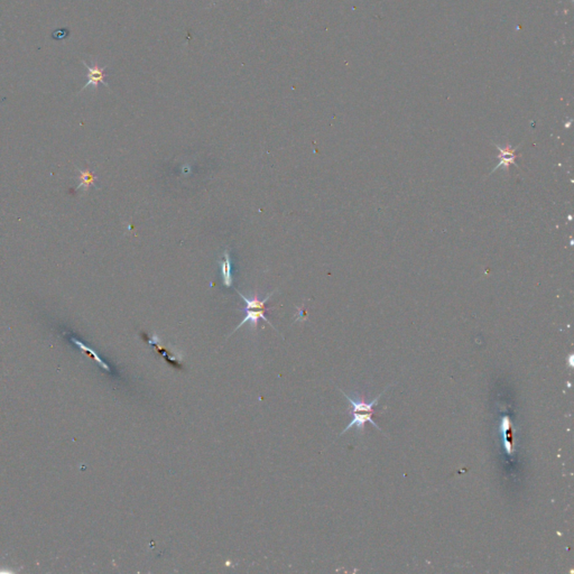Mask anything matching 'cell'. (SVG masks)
<instances>
[{"label": "cell", "mask_w": 574, "mask_h": 574, "mask_svg": "<svg viewBox=\"0 0 574 574\" xmlns=\"http://www.w3.org/2000/svg\"><path fill=\"white\" fill-rule=\"evenodd\" d=\"M236 292L238 293V295H239L241 298H243L244 302H245L246 306L243 308V311L245 312L246 315H245V319H244L243 321H241V323L238 324V326H237V328L234 330V332H232V333H235V332H236L237 330L240 329L241 326H243L244 324L247 323V322H249V323L251 324V326H253V328H256V326L258 325L259 320L265 321V322H266V323H268L270 326H272V328H274V325H273L272 323H270L269 320L266 317V314H265V313H266V311L269 310V308H267L265 305H266V303L268 302L269 298L274 295L275 292H272V293L267 294L266 297H265L264 300H259V296H258L257 293L254 294L253 298H248V297H246L245 295H243V294H241V292H239L238 289H236ZM274 329H275V328H274ZM275 330H276V329H275ZM276 331H277V330H276Z\"/></svg>", "instance_id": "cell-1"}, {"label": "cell", "mask_w": 574, "mask_h": 574, "mask_svg": "<svg viewBox=\"0 0 574 574\" xmlns=\"http://www.w3.org/2000/svg\"><path fill=\"white\" fill-rule=\"evenodd\" d=\"M82 63H83V65H84L85 68H87V70H88V74H87L88 82H87V84H85L84 87L82 88L81 91H83V90H85V89L89 88V87H93L94 89L97 90L98 85L100 84V83L103 84L104 87L109 88L108 83H107L106 81H104V79H106V75H107V74H106L107 66H103V68H101V66H99V65H97V64L89 65L85 61H82Z\"/></svg>", "instance_id": "cell-2"}, {"label": "cell", "mask_w": 574, "mask_h": 574, "mask_svg": "<svg viewBox=\"0 0 574 574\" xmlns=\"http://www.w3.org/2000/svg\"><path fill=\"white\" fill-rule=\"evenodd\" d=\"M388 388H390V387H388ZM388 388H386V390L384 391V392L380 394V395H378L377 398H374V400H372L371 402H369V403H367L366 401H364L363 397H357V398H355V400H353V398H351V397H350L349 395H347V394H345L343 391H341V392H342L344 397L347 398V400L349 401L350 405H351V412H352V413H357V412H359V413H362V412H364V413H374L373 406L377 404L378 401L380 400L381 396L384 395V394L386 393V391L388 390Z\"/></svg>", "instance_id": "cell-3"}, {"label": "cell", "mask_w": 574, "mask_h": 574, "mask_svg": "<svg viewBox=\"0 0 574 574\" xmlns=\"http://www.w3.org/2000/svg\"><path fill=\"white\" fill-rule=\"evenodd\" d=\"M352 414H353V419H352V421L350 422V423H349V425L347 426V428H345V429H344L342 432H341V434H340V435L344 434L345 432H348V431H349V429L353 428V426H355V428H357V430H358V433H359V432H360V433H363V431H364V425H366L367 422H368V423H371V424L374 426V428H377L379 431L382 432V431H381V429L379 428V426L377 425L376 422H373V421H372V419H371V416H372L373 413H366V414H362V413H359V412H357V413H352Z\"/></svg>", "instance_id": "cell-4"}, {"label": "cell", "mask_w": 574, "mask_h": 574, "mask_svg": "<svg viewBox=\"0 0 574 574\" xmlns=\"http://www.w3.org/2000/svg\"><path fill=\"white\" fill-rule=\"evenodd\" d=\"M219 264L221 268L222 283L226 287H231L234 284V277H232V264L229 249H225L224 259L219 260Z\"/></svg>", "instance_id": "cell-5"}, {"label": "cell", "mask_w": 574, "mask_h": 574, "mask_svg": "<svg viewBox=\"0 0 574 574\" xmlns=\"http://www.w3.org/2000/svg\"><path fill=\"white\" fill-rule=\"evenodd\" d=\"M78 172H79V184L77 186V191L79 189H83L84 192H88L89 188L91 186H96V181H97V177L96 175H94L91 170L90 169H80L78 168Z\"/></svg>", "instance_id": "cell-6"}, {"label": "cell", "mask_w": 574, "mask_h": 574, "mask_svg": "<svg viewBox=\"0 0 574 574\" xmlns=\"http://www.w3.org/2000/svg\"><path fill=\"white\" fill-rule=\"evenodd\" d=\"M498 149L500 150V155H499V158H500V163L499 165L497 166V167L493 169L496 170L497 168L499 167H505L506 169H508V165L515 162V148L511 149V147H498Z\"/></svg>", "instance_id": "cell-7"}]
</instances>
